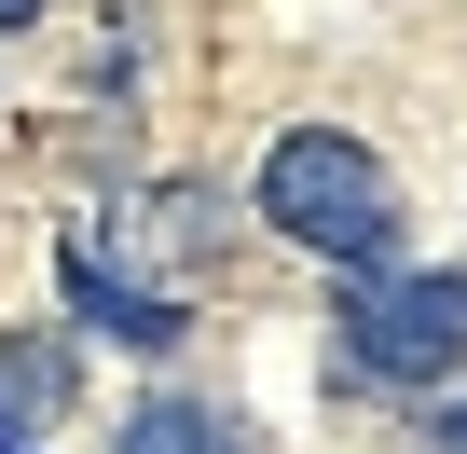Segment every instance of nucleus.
<instances>
[{
	"instance_id": "6e6552de",
	"label": "nucleus",
	"mask_w": 467,
	"mask_h": 454,
	"mask_svg": "<svg viewBox=\"0 0 467 454\" xmlns=\"http://www.w3.org/2000/svg\"><path fill=\"white\" fill-rule=\"evenodd\" d=\"M28 15H42V0H0V28H28Z\"/></svg>"
},
{
	"instance_id": "0eeeda50",
	"label": "nucleus",
	"mask_w": 467,
	"mask_h": 454,
	"mask_svg": "<svg viewBox=\"0 0 467 454\" xmlns=\"http://www.w3.org/2000/svg\"><path fill=\"white\" fill-rule=\"evenodd\" d=\"M0 454H42V440H28V427H15V413H0Z\"/></svg>"
},
{
	"instance_id": "f257e3e1",
	"label": "nucleus",
	"mask_w": 467,
	"mask_h": 454,
	"mask_svg": "<svg viewBox=\"0 0 467 454\" xmlns=\"http://www.w3.org/2000/svg\"><path fill=\"white\" fill-rule=\"evenodd\" d=\"M262 220H275L289 248L344 262V276L399 262V179H385L344 124H289V138L262 152Z\"/></svg>"
},
{
	"instance_id": "423d86ee",
	"label": "nucleus",
	"mask_w": 467,
	"mask_h": 454,
	"mask_svg": "<svg viewBox=\"0 0 467 454\" xmlns=\"http://www.w3.org/2000/svg\"><path fill=\"white\" fill-rule=\"evenodd\" d=\"M426 440H440V454H467V413H440V427H426Z\"/></svg>"
},
{
	"instance_id": "39448f33",
	"label": "nucleus",
	"mask_w": 467,
	"mask_h": 454,
	"mask_svg": "<svg viewBox=\"0 0 467 454\" xmlns=\"http://www.w3.org/2000/svg\"><path fill=\"white\" fill-rule=\"evenodd\" d=\"M0 385H15V399H69V344H15Z\"/></svg>"
},
{
	"instance_id": "7ed1b4c3",
	"label": "nucleus",
	"mask_w": 467,
	"mask_h": 454,
	"mask_svg": "<svg viewBox=\"0 0 467 454\" xmlns=\"http://www.w3.org/2000/svg\"><path fill=\"white\" fill-rule=\"evenodd\" d=\"M56 290H69V317H83V331H110V344H138V358H165V344H179V303H165V290H138L97 235H69V248H56Z\"/></svg>"
},
{
	"instance_id": "f03ea898",
	"label": "nucleus",
	"mask_w": 467,
	"mask_h": 454,
	"mask_svg": "<svg viewBox=\"0 0 467 454\" xmlns=\"http://www.w3.org/2000/svg\"><path fill=\"white\" fill-rule=\"evenodd\" d=\"M344 358L371 372V385H440V372H467V276H399V262H371L358 290H344Z\"/></svg>"
},
{
	"instance_id": "20e7f679",
	"label": "nucleus",
	"mask_w": 467,
	"mask_h": 454,
	"mask_svg": "<svg viewBox=\"0 0 467 454\" xmlns=\"http://www.w3.org/2000/svg\"><path fill=\"white\" fill-rule=\"evenodd\" d=\"M110 454H234V427H220V413H206V399H138V413H124V440H110Z\"/></svg>"
}]
</instances>
